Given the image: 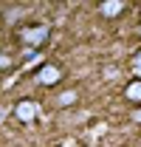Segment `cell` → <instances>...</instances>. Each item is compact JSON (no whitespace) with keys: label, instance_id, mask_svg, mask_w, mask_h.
<instances>
[{"label":"cell","instance_id":"obj_1","mask_svg":"<svg viewBox=\"0 0 141 147\" xmlns=\"http://www.w3.org/2000/svg\"><path fill=\"white\" fill-rule=\"evenodd\" d=\"M48 34H51L48 26H28V28L20 31V40H23L28 48H37V45H42V42L48 40Z\"/></svg>","mask_w":141,"mask_h":147},{"label":"cell","instance_id":"obj_2","mask_svg":"<svg viewBox=\"0 0 141 147\" xmlns=\"http://www.w3.org/2000/svg\"><path fill=\"white\" fill-rule=\"evenodd\" d=\"M62 79V71H59V65H54V62H45V65H40V71H37V82L40 85H56Z\"/></svg>","mask_w":141,"mask_h":147},{"label":"cell","instance_id":"obj_3","mask_svg":"<svg viewBox=\"0 0 141 147\" xmlns=\"http://www.w3.org/2000/svg\"><path fill=\"white\" fill-rule=\"evenodd\" d=\"M37 113H40V105H37V102H31V99H23V102H17V105H14V116H17L20 122H34Z\"/></svg>","mask_w":141,"mask_h":147},{"label":"cell","instance_id":"obj_4","mask_svg":"<svg viewBox=\"0 0 141 147\" xmlns=\"http://www.w3.org/2000/svg\"><path fill=\"white\" fill-rule=\"evenodd\" d=\"M124 6H127L124 0H102V3H99V11H102L105 17H119L124 11Z\"/></svg>","mask_w":141,"mask_h":147},{"label":"cell","instance_id":"obj_5","mask_svg":"<svg viewBox=\"0 0 141 147\" xmlns=\"http://www.w3.org/2000/svg\"><path fill=\"white\" fill-rule=\"evenodd\" d=\"M124 96L130 99V102H136V105H141V79H133L127 88H124Z\"/></svg>","mask_w":141,"mask_h":147},{"label":"cell","instance_id":"obj_6","mask_svg":"<svg viewBox=\"0 0 141 147\" xmlns=\"http://www.w3.org/2000/svg\"><path fill=\"white\" fill-rule=\"evenodd\" d=\"M76 96H79V93L73 91V88H70V91H62L59 96H56V105H59V108H68V105L76 102Z\"/></svg>","mask_w":141,"mask_h":147},{"label":"cell","instance_id":"obj_7","mask_svg":"<svg viewBox=\"0 0 141 147\" xmlns=\"http://www.w3.org/2000/svg\"><path fill=\"white\" fill-rule=\"evenodd\" d=\"M11 65V57L9 54H0V68H9Z\"/></svg>","mask_w":141,"mask_h":147},{"label":"cell","instance_id":"obj_8","mask_svg":"<svg viewBox=\"0 0 141 147\" xmlns=\"http://www.w3.org/2000/svg\"><path fill=\"white\" fill-rule=\"evenodd\" d=\"M136 65H141V51H138L136 57H133V68H136Z\"/></svg>","mask_w":141,"mask_h":147},{"label":"cell","instance_id":"obj_9","mask_svg":"<svg viewBox=\"0 0 141 147\" xmlns=\"http://www.w3.org/2000/svg\"><path fill=\"white\" fill-rule=\"evenodd\" d=\"M133 74H136V79H141V65H136V68H133Z\"/></svg>","mask_w":141,"mask_h":147},{"label":"cell","instance_id":"obj_10","mask_svg":"<svg viewBox=\"0 0 141 147\" xmlns=\"http://www.w3.org/2000/svg\"><path fill=\"white\" fill-rule=\"evenodd\" d=\"M133 119H136V122H141V108L136 110V113H133Z\"/></svg>","mask_w":141,"mask_h":147},{"label":"cell","instance_id":"obj_11","mask_svg":"<svg viewBox=\"0 0 141 147\" xmlns=\"http://www.w3.org/2000/svg\"><path fill=\"white\" fill-rule=\"evenodd\" d=\"M3 119H6V108H0V122H3Z\"/></svg>","mask_w":141,"mask_h":147}]
</instances>
